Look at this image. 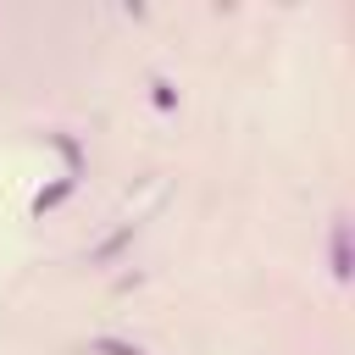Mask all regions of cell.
<instances>
[{"label": "cell", "mask_w": 355, "mask_h": 355, "mask_svg": "<svg viewBox=\"0 0 355 355\" xmlns=\"http://www.w3.org/2000/svg\"><path fill=\"white\" fill-rule=\"evenodd\" d=\"M333 277H349V227H333Z\"/></svg>", "instance_id": "obj_1"}]
</instances>
